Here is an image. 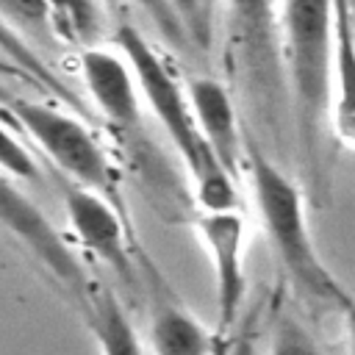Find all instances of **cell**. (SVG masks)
<instances>
[{
    "mask_svg": "<svg viewBox=\"0 0 355 355\" xmlns=\"http://www.w3.org/2000/svg\"><path fill=\"white\" fill-rule=\"evenodd\" d=\"M336 3V61L330 94V130L355 150V11L352 0Z\"/></svg>",
    "mask_w": 355,
    "mask_h": 355,
    "instance_id": "cell-12",
    "label": "cell"
},
{
    "mask_svg": "<svg viewBox=\"0 0 355 355\" xmlns=\"http://www.w3.org/2000/svg\"><path fill=\"white\" fill-rule=\"evenodd\" d=\"M114 44L130 61L144 108L155 116L175 155L180 158L191 180L197 205L202 211L239 208V178L225 169V164L205 141L191 108L189 89L178 80L164 53L133 25H119L114 33Z\"/></svg>",
    "mask_w": 355,
    "mask_h": 355,
    "instance_id": "cell-1",
    "label": "cell"
},
{
    "mask_svg": "<svg viewBox=\"0 0 355 355\" xmlns=\"http://www.w3.org/2000/svg\"><path fill=\"white\" fill-rule=\"evenodd\" d=\"M125 3L133 6V8H139L158 28V33L166 42H172V44L180 47V44H186L191 39V31L186 25V17H183V11L178 8L175 0H125Z\"/></svg>",
    "mask_w": 355,
    "mask_h": 355,
    "instance_id": "cell-15",
    "label": "cell"
},
{
    "mask_svg": "<svg viewBox=\"0 0 355 355\" xmlns=\"http://www.w3.org/2000/svg\"><path fill=\"white\" fill-rule=\"evenodd\" d=\"M0 14L17 25V22H50V3L47 0H0ZM19 28V25H17Z\"/></svg>",
    "mask_w": 355,
    "mask_h": 355,
    "instance_id": "cell-17",
    "label": "cell"
},
{
    "mask_svg": "<svg viewBox=\"0 0 355 355\" xmlns=\"http://www.w3.org/2000/svg\"><path fill=\"white\" fill-rule=\"evenodd\" d=\"M175 3H178V8L186 17V25L191 31V39L197 44H205V39H208V22H205V6H202V0H175Z\"/></svg>",
    "mask_w": 355,
    "mask_h": 355,
    "instance_id": "cell-18",
    "label": "cell"
},
{
    "mask_svg": "<svg viewBox=\"0 0 355 355\" xmlns=\"http://www.w3.org/2000/svg\"><path fill=\"white\" fill-rule=\"evenodd\" d=\"M230 33L252 75H266L280 53L277 3L275 0H222Z\"/></svg>",
    "mask_w": 355,
    "mask_h": 355,
    "instance_id": "cell-10",
    "label": "cell"
},
{
    "mask_svg": "<svg viewBox=\"0 0 355 355\" xmlns=\"http://www.w3.org/2000/svg\"><path fill=\"white\" fill-rule=\"evenodd\" d=\"M0 53H3V55L11 61V67H14L25 80H31L36 89H42V92L50 94L53 100H61V103H67L69 108H75V111L83 114L80 97L55 75L53 67H47V61L39 55V50H36V47L19 33V28L11 25L3 14H0Z\"/></svg>",
    "mask_w": 355,
    "mask_h": 355,
    "instance_id": "cell-13",
    "label": "cell"
},
{
    "mask_svg": "<svg viewBox=\"0 0 355 355\" xmlns=\"http://www.w3.org/2000/svg\"><path fill=\"white\" fill-rule=\"evenodd\" d=\"M191 108L197 116V125L216 153V158L225 164V169L233 178L244 175V144H247V130L239 122V111L233 103L230 89L211 78V75H194L186 83Z\"/></svg>",
    "mask_w": 355,
    "mask_h": 355,
    "instance_id": "cell-9",
    "label": "cell"
},
{
    "mask_svg": "<svg viewBox=\"0 0 355 355\" xmlns=\"http://www.w3.org/2000/svg\"><path fill=\"white\" fill-rule=\"evenodd\" d=\"M244 175L252 189L255 211L263 227V236L280 261L288 280L302 288L308 297L336 305L341 291L347 288L324 263L311 225L305 194L294 178H288L266 153L263 147L247 133L244 144Z\"/></svg>",
    "mask_w": 355,
    "mask_h": 355,
    "instance_id": "cell-3",
    "label": "cell"
},
{
    "mask_svg": "<svg viewBox=\"0 0 355 355\" xmlns=\"http://www.w3.org/2000/svg\"><path fill=\"white\" fill-rule=\"evenodd\" d=\"M61 200L67 225L78 241V247L111 269L122 283L133 286L136 280V263H133V239L128 225V211L103 197L100 191H92L86 186H78L72 180L61 183Z\"/></svg>",
    "mask_w": 355,
    "mask_h": 355,
    "instance_id": "cell-6",
    "label": "cell"
},
{
    "mask_svg": "<svg viewBox=\"0 0 355 355\" xmlns=\"http://www.w3.org/2000/svg\"><path fill=\"white\" fill-rule=\"evenodd\" d=\"M78 72L83 92L89 94L103 122L122 136H139L144 100L139 92L136 72L125 53L116 44H86L78 50Z\"/></svg>",
    "mask_w": 355,
    "mask_h": 355,
    "instance_id": "cell-8",
    "label": "cell"
},
{
    "mask_svg": "<svg viewBox=\"0 0 355 355\" xmlns=\"http://www.w3.org/2000/svg\"><path fill=\"white\" fill-rule=\"evenodd\" d=\"M0 227L25 247V252L39 263V269L61 286V291L80 308V316L89 311L97 283L89 277L80 255L67 244L55 230L47 214L17 189L14 178L0 172Z\"/></svg>",
    "mask_w": 355,
    "mask_h": 355,
    "instance_id": "cell-5",
    "label": "cell"
},
{
    "mask_svg": "<svg viewBox=\"0 0 355 355\" xmlns=\"http://www.w3.org/2000/svg\"><path fill=\"white\" fill-rule=\"evenodd\" d=\"M194 230L208 255L216 288V333L227 336L241 302L247 297V222L239 208L202 211L194 219Z\"/></svg>",
    "mask_w": 355,
    "mask_h": 355,
    "instance_id": "cell-7",
    "label": "cell"
},
{
    "mask_svg": "<svg viewBox=\"0 0 355 355\" xmlns=\"http://www.w3.org/2000/svg\"><path fill=\"white\" fill-rule=\"evenodd\" d=\"M280 58L288 80L297 133L313 178L324 128H330L333 61H336V3L333 0H280L277 8Z\"/></svg>",
    "mask_w": 355,
    "mask_h": 355,
    "instance_id": "cell-2",
    "label": "cell"
},
{
    "mask_svg": "<svg viewBox=\"0 0 355 355\" xmlns=\"http://www.w3.org/2000/svg\"><path fill=\"white\" fill-rule=\"evenodd\" d=\"M216 330L178 300L158 294L147 319V349L158 355H205L216 349Z\"/></svg>",
    "mask_w": 355,
    "mask_h": 355,
    "instance_id": "cell-11",
    "label": "cell"
},
{
    "mask_svg": "<svg viewBox=\"0 0 355 355\" xmlns=\"http://www.w3.org/2000/svg\"><path fill=\"white\" fill-rule=\"evenodd\" d=\"M333 308L338 311L341 333H344V338H347V349L355 352V294H352L349 288H344Z\"/></svg>",
    "mask_w": 355,
    "mask_h": 355,
    "instance_id": "cell-19",
    "label": "cell"
},
{
    "mask_svg": "<svg viewBox=\"0 0 355 355\" xmlns=\"http://www.w3.org/2000/svg\"><path fill=\"white\" fill-rule=\"evenodd\" d=\"M0 172L11 175L14 180H33L39 178V164L33 153L14 136L11 122L0 116Z\"/></svg>",
    "mask_w": 355,
    "mask_h": 355,
    "instance_id": "cell-16",
    "label": "cell"
},
{
    "mask_svg": "<svg viewBox=\"0 0 355 355\" xmlns=\"http://www.w3.org/2000/svg\"><path fill=\"white\" fill-rule=\"evenodd\" d=\"M0 116L11 122V128L22 130L28 141L61 172L64 180L100 191L103 197L125 208L116 169L80 111L69 108L61 100L44 103L19 94H3Z\"/></svg>",
    "mask_w": 355,
    "mask_h": 355,
    "instance_id": "cell-4",
    "label": "cell"
},
{
    "mask_svg": "<svg viewBox=\"0 0 355 355\" xmlns=\"http://www.w3.org/2000/svg\"><path fill=\"white\" fill-rule=\"evenodd\" d=\"M83 322L89 324V330L97 341V349H103V352H141V349H147V341L139 338L122 302L111 291H105L103 286L94 288L89 311L83 313Z\"/></svg>",
    "mask_w": 355,
    "mask_h": 355,
    "instance_id": "cell-14",
    "label": "cell"
}]
</instances>
